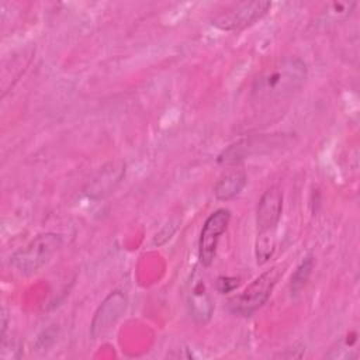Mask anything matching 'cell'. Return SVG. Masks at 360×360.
<instances>
[{
  "label": "cell",
  "mask_w": 360,
  "mask_h": 360,
  "mask_svg": "<svg viewBox=\"0 0 360 360\" xmlns=\"http://www.w3.org/2000/svg\"><path fill=\"white\" fill-rule=\"evenodd\" d=\"M238 284H239V280L236 277H219L217 280V290L222 294H226L235 290Z\"/></svg>",
  "instance_id": "cell-13"
},
{
  "label": "cell",
  "mask_w": 360,
  "mask_h": 360,
  "mask_svg": "<svg viewBox=\"0 0 360 360\" xmlns=\"http://www.w3.org/2000/svg\"><path fill=\"white\" fill-rule=\"evenodd\" d=\"M231 219V214L228 210L221 208L212 212L204 222L200 243H198V255L202 266H210L214 262L217 253V245L219 236L225 232Z\"/></svg>",
  "instance_id": "cell-6"
},
{
  "label": "cell",
  "mask_w": 360,
  "mask_h": 360,
  "mask_svg": "<svg viewBox=\"0 0 360 360\" xmlns=\"http://www.w3.org/2000/svg\"><path fill=\"white\" fill-rule=\"evenodd\" d=\"M125 174V165L122 162H111L105 165L89 183L86 194L90 198H103L110 194Z\"/></svg>",
  "instance_id": "cell-9"
},
{
  "label": "cell",
  "mask_w": 360,
  "mask_h": 360,
  "mask_svg": "<svg viewBox=\"0 0 360 360\" xmlns=\"http://www.w3.org/2000/svg\"><path fill=\"white\" fill-rule=\"evenodd\" d=\"M245 184H246V174L242 170L228 172L225 176H222L217 181L214 187V194L217 200L228 201L236 197L242 191Z\"/></svg>",
  "instance_id": "cell-11"
},
{
  "label": "cell",
  "mask_w": 360,
  "mask_h": 360,
  "mask_svg": "<svg viewBox=\"0 0 360 360\" xmlns=\"http://www.w3.org/2000/svg\"><path fill=\"white\" fill-rule=\"evenodd\" d=\"M283 276V269L274 266L255 278L240 294L228 301V309L232 314L249 316L257 311L270 297L278 278Z\"/></svg>",
  "instance_id": "cell-4"
},
{
  "label": "cell",
  "mask_w": 360,
  "mask_h": 360,
  "mask_svg": "<svg viewBox=\"0 0 360 360\" xmlns=\"http://www.w3.org/2000/svg\"><path fill=\"white\" fill-rule=\"evenodd\" d=\"M270 1H243L226 13L219 14L212 24L224 31L243 30L260 20L270 8Z\"/></svg>",
  "instance_id": "cell-5"
},
{
  "label": "cell",
  "mask_w": 360,
  "mask_h": 360,
  "mask_svg": "<svg viewBox=\"0 0 360 360\" xmlns=\"http://www.w3.org/2000/svg\"><path fill=\"white\" fill-rule=\"evenodd\" d=\"M62 236L55 232H46L35 236L25 248L15 252L10 260L11 266L24 276L38 271L60 248Z\"/></svg>",
  "instance_id": "cell-3"
},
{
  "label": "cell",
  "mask_w": 360,
  "mask_h": 360,
  "mask_svg": "<svg viewBox=\"0 0 360 360\" xmlns=\"http://www.w3.org/2000/svg\"><path fill=\"white\" fill-rule=\"evenodd\" d=\"M212 309V301L205 291L204 284L201 281L194 283L188 294V311L191 318L198 323H205L211 319Z\"/></svg>",
  "instance_id": "cell-10"
},
{
  "label": "cell",
  "mask_w": 360,
  "mask_h": 360,
  "mask_svg": "<svg viewBox=\"0 0 360 360\" xmlns=\"http://www.w3.org/2000/svg\"><path fill=\"white\" fill-rule=\"evenodd\" d=\"M127 305L128 300L122 291L115 290L110 292L94 312L90 325L91 338H98L100 335L107 332L112 325H115V322L124 315Z\"/></svg>",
  "instance_id": "cell-7"
},
{
  "label": "cell",
  "mask_w": 360,
  "mask_h": 360,
  "mask_svg": "<svg viewBox=\"0 0 360 360\" xmlns=\"http://www.w3.org/2000/svg\"><path fill=\"white\" fill-rule=\"evenodd\" d=\"M280 142L274 136H255V138H248L242 139L233 145H231L228 149H225L219 156L218 162L222 165H235L240 162L242 159L260 153L263 149L267 150L269 146H278Z\"/></svg>",
  "instance_id": "cell-8"
},
{
  "label": "cell",
  "mask_w": 360,
  "mask_h": 360,
  "mask_svg": "<svg viewBox=\"0 0 360 360\" xmlns=\"http://www.w3.org/2000/svg\"><path fill=\"white\" fill-rule=\"evenodd\" d=\"M308 69L300 58H285L266 69L253 83L252 96L257 101H273L294 94L307 80Z\"/></svg>",
  "instance_id": "cell-1"
},
{
  "label": "cell",
  "mask_w": 360,
  "mask_h": 360,
  "mask_svg": "<svg viewBox=\"0 0 360 360\" xmlns=\"http://www.w3.org/2000/svg\"><path fill=\"white\" fill-rule=\"evenodd\" d=\"M283 194L277 187H271L263 193L256 211L257 242L256 259L257 264L266 263L274 252V233L281 218Z\"/></svg>",
  "instance_id": "cell-2"
},
{
  "label": "cell",
  "mask_w": 360,
  "mask_h": 360,
  "mask_svg": "<svg viewBox=\"0 0 360 360\" xmlns=\"http://www.w3.org/2000/svg\"><path fill=\"white\" fill-rule=\"evenodd\" d=\"M312 267H314V257L312 256L305 257V260H302V263L297 267V270L291 276V283H290V288H291L292 294L298 292L307 284Z\"/></svg>",
  "instance_id": "cell-12"
}]
</instances>
